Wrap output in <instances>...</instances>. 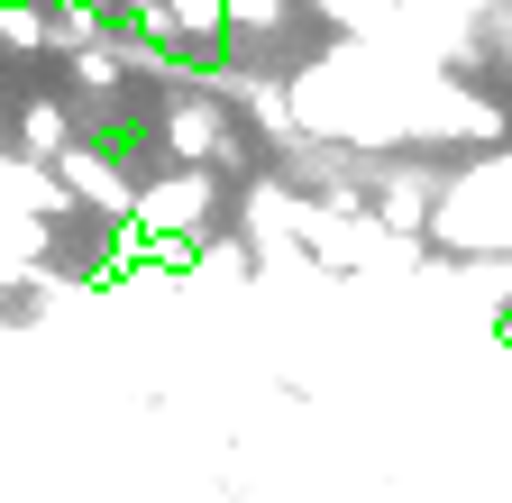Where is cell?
Segmentation results:
<instances>
[{
    "label": "cell",
    "mask_w": 512,
    "mask_h": 503,
    "mask_svg": "<svg viewBox=\"0 0 512 503\" xmlns=\"http://www.w3.org/2000/svg\"><path fill=\"white\" fill-rule=\"evenodd\" d=\"M55 183H64V202H83V211H110V220H138V165H128V147L74 138V147L55 156Z\"/></svg>",
    "instance_id": "1"
}]
</instances>
